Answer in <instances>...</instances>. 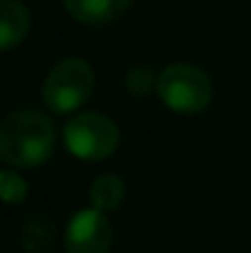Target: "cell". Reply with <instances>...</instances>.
Instances as JSON below:
<instances>
[{"mask_svg":"<svg viewBox=\"0 0 251 253\" xmlns=\"http://www.w3.org/2000/svg\"><path fill=\"white\" fill-rule=\"evenodd\" d=\"M30 32V10L20 0H0V49L12 52Z\"/></svg>","mask_w":251,"mask_h":253,"instance_id":"7","label":"cell"},{"mask_svg":"<svg viewBox=\"0 0 251 253\" xmlns=\"http://www.w3.org/2000/svg\"><path fill=\"white\" fill-rule=\"evenodd\" d=\"M67 12L84 25H108L118 20L133 0H62Z\"/></svg>","mask_w":251,"mask_h":253,"instance_id":"6","label":"cell"},{"mask_svg":"<svg viewBox=\"0 0 251 253\" xmlns=\"http://www.w3.org/2000/svg\"><path fill=\"white\" fill-rule=\"evenodd\" d=\"M113 246V226L108 216L96 209H79L64 231L67 253H108Z\"/></svg>","mask_w":251,"mask_h":253,"instance_id":"5","label":"cell"},{"mask_svg":"<svg viewBox=\"0 0 251 253\" xmlns=\"http://www.w3.org/2000/svg\"><path fill=\"white\" fill-rule=\"evenodd\" d=\"M57 239V226L47 214H30L20 229V244L25 253H50Z\"/></svg>","mask_w":251,"mask_h":253,"instance_id":"8","label":"cell"},{"mask_svg":"<svg viewBox=\"0 0 251 253\" xmlns=\"http://www.w3.org/2000/svg\"><path fill=\"white\" fill-rule=\"evenodd\" d=\"M155 93L170 111L182 116L202 113L214 96V88L209 77L195 67V64H170L158 74V88Z\"/></svg>","mask_w":251,"mask_h":253,"instance_id":"2","label":"cell"},{"mask_svg":"<svg viewBox=\"0 0 251 253\" xmlns=\"http://www.w3.org/2000/svg\"><path fill=\"white\" fill-rule=\"evenodd\" d=\"M62 138L67 150L86 163H99L111 158L121 143L118 126L99 111H84L72 116L64 123Z\"/></svg>","mask_w":251,"mask_h":253,"instance_id":"3","label":"cell"},{"mask_svg":"<svg viewBox=\"0 0 251 253\" xmlns=\"http://www.w3.org/2000/svg\"><path fill=\"white\" fill-rule=\"evenodd\" d=\"M0 194L7 204H20L27 199V182L12 168L2 169L0 172Z\"/></svg>","mask_w":251,"mask_h":253,"instance_id":"11","label":"cell"},{"mask_svg":"<svg viewBox=\"0 0 251 253\" xmlns=\"http://www.w3.org/2000/svg\"><path fill=\"white\" fill-rule=\"evenodd\" d=\"M96 84L94 69L84 59H62L57 62L42 84L45 106L54 113H72L89 101Z\"/></svg>","mask_w":251,"mask_h":253,"instance_id":"4","label":"cell"},{"mask_svg":"<svg viewBox=\"0 0 251 253\" xmlns=\"http://www.w3.org/2000/svg\"><path fill=\"white\" fill-rule=\"evenodd\" d=\"M123 197H126V184L118 174H99L89 187L91 207H96L101 211L118 209L123 204Z\"/></svg>","mask_w":251,"mask_h":253,"instance_id":"9","label":"cell"},{"mask_svg":"<svg viewBox=\"0 0 251 253\" xmlns=\"http://www.w3.org/2000/svg\"><path fill=\"white\" fill-rule=\"evenodd\" d=\"M126 88L133 96H151L158 88V74H155V69H151L148 64L131 67L128 74H126Z\"/></svg>","mask_w":251,"mask_h":253,"instance_id":"10","label":"cell"},{"mask_svg":"<svg viewBox=\"0 0 251 253\" xmlns=\"http://www.w3.org/2000/svg\"><path fill=\"white\" fill-rule=\"evenodd\" d=\"M57 148V128L50 116L22 108L0 123V160L7 168H37Z\"/></svg>","mask_w":251,"mask_h":253,"instance_id":"1","label":"cell"}]
</instances>
